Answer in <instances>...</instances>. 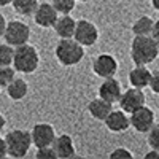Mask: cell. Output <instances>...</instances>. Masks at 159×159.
<instances>
[{
  "label": "cell",
  "instance_id": "obj_1",
  "mask_svg": "<svg viewBox=\"0 0 159 159\" xmlns=\"http://www.w3.org/2000/svg\"><path fill=\"white\" fill-rule=\"evenodd\" d=\"M159 56V46L151 35H135L130 45V59L135 65H148Z\"/></svg>",
  "mask_w": 159,
  "mask_h": 159
},
{
  "label": "cell",
  "instance_id": "obj_2",
  "mask_svg": "<svg viewBox=\"0 0 159 159\" xmlns=\"http://www.w3.org/2000/svg\"><path fill=\"white\" fill-rule=\"evenodd\" d=\"M56 59L65 65V67H72L81 62V59L84 57V46L80 45L76 40L72 38H61L59 43L54 49Z\"/></svg>",
  "mask_w": 159,
  "mask_h": 159
},
{
  "label": "cell",
  "instance_id": "obj_3",
  "mask_svg": "<svg viewBox=\"0 0 159 159\" xmlns=\"http://www.w3.org/2000/svg\"><path fill=\"white\" fill-rule=\"evenodd\" d=\"M40 64V56L38 51L29 45L24 43L15 48V57H13V67L16 72L21 73H34L38 69Z\"/></svg>",
  "mask_w": 159,
  "mask_h": 159
},
{
  "label": "cell",
  "instance_id": "obj_4",
  "mask_svg": "<svg viewBox=\"0 0 159 159\" xmlns=\"http://www.w3.org/2000/svg\"><path fill=\"white\" fill-rule=\"evenodd\" d=\"M5 142H7V151L13 157H24L32 147L30 132L24 129L10 130L5 135Z\"/></svg>",
  "mask_w": 159,
  "mask_h": 159
},
{
  "label": "cell",
  "instance_id": "obj_5",
  "mask_svg": "<svg viewBox=\"0 0 159 159\" xmlns=\"http://www.w3.org/2000/svg\"><path fill=\"white\" fill-rule=\"evenodd\" d=\"M3 38L8 45L15 46V48L19 45H24V43H29L30 27L22 21H10V22H7Z\"/></svg>",
  "mask_w": 159,
  "mask_h": 159
},
{
  "label": "cell",
  "instance_id": "obj_6",
  "mask_svg": "<svg viewBox=\"0 0 159 159\" xmlns=\"http://www.w3.org/2000/svg\"><path fill=\"white\" fill-rule=\"evenodd\" d=\"M73 38L83 46H92L99 40V30L91 21L81 19V21H76Z\"/></svg>",
  "mask_w": 159,
  "mask_h": 159
},
{
  "label": "cell",
  "instance_id": "obj_7",
  "mask_svg": "<svg viewBox=\"0 0 159 159\" xmlns=\"http://www.w3.org/2000/svg\"><path fill=\"white\" fill-rule=\"evenodd\" d=\"M130 126L134 127L137 132H142V134H147V132L153 127L154 124V111L148 107H140L135 111H132L130 116Z\"/></svg>",
  "mask_w": 159,
  "mask_h": 159
},
{
  "label": "cell",
  "instance_id": "obj_8",
  "mask_svg": "<svg viewBox=\"0 0 159 159\" xmlns=\"http://www.w3.org/2000/svg\"><path fill=\"white\" fill-rule=\"evenodd\" d=\"M118 103H119V107H121L123 111L130 115L132 111H135L137 108H140V107L145 105V94H143L142 89L132 86V88H129L127 91H124L121 94Z\"/></svg>",
  "mask_w": 159,
  "mask_h": 159
},
{
  "label": "cell",
  "instance_id": "obj_9",
  "mask_svg": "<svg viewBox=\"0 0 159 159\" xmlns=\"http://www.w3.org/2000/svg\"><path fill=\"white\" fill-rule=\"evenodd\" d=\"M92 72L100 78H111L118 72V62L111 54H99L92 62Z\"/></svg>",
  "mask_w": 159,
  "mask_h": 159
},
{
  "label": "cell",
  "instance_id": "obj_10",
  "mask_svg": "<svg viewBox=\"0 0 159 159\" xmlns=\"http://www.w3.org/2000/svg\"><path fill=\"white\" fill-rule=\"evenodd\" d=\"M30 137H32L34 147L42 148V147H49V145H52V140L56 137V132H54V127L51 124L38 123V124L34 126V129L30 132Z\"/></svg>",
  "mask_w": 159,
  "mask_h": 159
},
{
  "label": "cell",
  "instance_id": "obj_11",
  "mask_svg": "<svg viewBox=\"0 0 159 159\" xmlns=\"http://www.w3.org/2000/svg\"><path fill=\"white\" fill-rule=\"evenodd\" d=\"M59 18V13L56 11V8L52 7V3H48V2H42L37 10L34 11V19H35V24L40 25V27H52L54 22L57 21Z\"/></svg>",
  "mask_w": 159,
  "mask_h": 159
},
{
  "label": "cell",
  "instance_id": "obj_12",
  "mask_svg": "<svg viewBox=\"0 0 159 159\" xmlns=\"http://www.w3.org/2000/svg\"><path fill=\"white\" fill-rule=\"evenodd\" d=\"M123 94L121 84H119L118 80H115V76L111 78H103V83L99 86V97L105 99L110 103H115L119 100Z\"/></svg>",
  "mask_w": 159,
  "mask_h": 159
},
{
  "label": "cell",
  "instance_id": "obj_13",
  "mask_svg": "<svg viewBox=\"0 0 159 159\" xmlns=\"http://www.w3.org/2000/svg\"><path fill=\"white\" fill-rule=\"evenodd\" d=\"M103 123L111 132H123V130L129 129L130 119H129L127 113L123 110H111L108 113V116L103 119Z\"/></svg>",
  "mask_w": 159,
  "mask_h": 159
},
{
  "label": "cell",
  "instance_id": "obj_14",
  "mask_svg": "<svg viewBox=\"0 0 159 159\" xmlns=\"http://www.w3.org/2000/svg\"><path fill=\"white\" fill-rule=\"evenodd\" d=\"M52 148L56 151V156L61 157V159H69L75 154V145H73V140L70 135L67 134H61V135H56L54 140H52Z\"/></svg>",
  "mask_w": 159,
  "mask_h": 159
},
{
  "label": "cell",
  "instance_id": "obj_15",
  "mask_svg": "<svg viewBox=\"0 0 159 159\" xmlns=\"http://www.w3.org/2000/svg\"><path fill=\"white\" fill-rule=\"evenodd\" d=\"M150 78H151V72L147 69V65H135L129 73V83L134 88L143 89L150 86Z\"/></svg>",
  "mask_w": 159,
  "mask_h": 159
},
{
  "label": "cell",
  "instance_id": "obj_16",
  "mask_svg": "<svg viewBox=\"0 0 159 159\" xmlns=\"http://www.w3.org/2000/svg\"><path fill=\"white\" fill-rule=\"evenodd\" d=\"M75 25H76V21L70 15H61L57 21L54 22V25H52V29L61 38H72L75 34Z\"/></svg>",
  "mask_w": 159,
  "mask_h": 159
},
{
  "label": "cell",
  "instance_id": "obj_17",
  "mask_svg": "<svg viewBox=\"0 0 159 159\" xmlns=\"http://www.w3.org/2000/svg\"><path fill=\"white\" fill-rule=\"evenodd\" d=\"M111 105L110 102H107L102 97H97L94 100H91L88 103V111L89 115L94 118V119H99V121H103L105 118L108 116V113L111 111Z\"/></svg>",
  "mask_w": 159,
  "mask_h": 159
},
{
  "label": "cell",
  "instance_id": "obj_18",
  "mask_svg": "<svg viewBox=\"0 0 159 159\" xmlns=\"http://www.w3.org/2000/svg\"><path fill=\"white\" fill-rule=\"evenodd\" d=\"M7 92H8V97L11 100H22L29 92V86L27 83L24 81L22 78H15L13 81L7 86Z\"/></svg>",
  "mask_w": 159,
  "mask_h": 159
},
{
  "label": "cell",
  "instance_id": "obj_19",
  "mask_svg": "<svg viewBox=\"0 0 159 159\" xmlns=\"http://www.w3.org/2000/svg\"><path fill=\"white\" fill-rule=\"evenodd\" d=\"M13 8L18 15L21 16H30L34 15V11L37 10L38 7V2L37 0H13Z\"/></svg>",
  "mask_w": 159,
  "mask_h": 159
},
{
  "label": "cell",
  "instance_id": "obj_20",
  "mask_svg": "<svg viewBox=\"0 0 159 159\" xmlns=\"http://www.w3.org/2000/svg\"><path fill=\"white\" fill-rule=\"evenodd\" d=\"M153 24H154V21H153L150 16H142V18H139V19L134 22V25H132L134 37H135V35H151Z\"/></svg>",
  "mask_w": 159,
  "mask_h": 159
},
{
  "label": "cell",
  "instance_id": "obj_21",
  "mask_svg": "<svg viewBox=\"0 0 159 159\" xmlns=\"http://www.w3.org/2000/svg\"><path fill=\"white\" fill-rule=\"evenodd\" d=\"M16 78V70L11 65H0V88H7Z\"/></svg>",
  "mask_w": 159,
  "mask_h": 159
},
{
  "label": "cell",
  "instance_id": "obj_22",
  "mask_svg": "<svg viewBox=\"0 0 159 159\" xmlns=\"http://www.w3.org/2000/svg\"><path fill=\"white\" fill-rule=\"evenodd\" d=\"M13 57H15V46L8 43L0 45V65H13Z\"/></svg>",
  "mask_w": 159,
  "mask_h": 159
},
{
  "label": "cell",
  "instance_id": "obj_23",
  "mask_svg": "<svg viewBox=\"0 0 159 159\" xmlns=\"http://www.w3.org/2000/svg\"><path fill=\"white\" fill-rule=\"evenodd\" d=\"M76 0H52V7L59 15H70L75 8Z\"/></svg>",
  "mask_w": 159,
  "mask_h": 159
},
{
  "label": "cell",
  "instance_id": "obj_24",
  "mask_svg": "<svg viewBox=\"0 0 159 159\" xmlns=\"http://www.w3.org/2000/svg\"><path fill=\"white\" fill-rule=\"evenodd\" d=\"M148 134V145L150 148L159 151V124H153V127L147 132Z\"/></svg>",
  "mask_w": 159,
  "mask_h": 159
},
{
  "label": "cell",
  "instance_id": "obj_25",
  "mask_svg": "<svg viewBox=\"0 0 159 159\" xmlns=\"http://www.w3.org/2000/svg\"><path fill=\"white\" fill-rule=\"evenodd\" d=\"M37 159H56V151L54 148L51 147H42V148H37Z\"/></svg>",
  "mask_w": 159,
  "mask_h": 159
},
{
  "label": "cell",
  "instance_id": "obj_26",
  "mask_svg": "<svg viewBox=\"0 0 159 159\" xmlns=\"http://www.w3.org/2000/svg\"><path fill=\"white\" fill-rule=\"evenodd\" d=\"M110 157H113V159H118V157L130 159V157H132V153H130L129 150H126V148H116V150H113V151L110 153Z\"/></svg>",
  "mask_w": 159,
  "mask_h": 159
},
{
  "label": "cell",
  "instance_id": "obj_27",
  "mask_svg": "<svg viewBox=\"0 0 159 159\" xmlns=\"http://www.w3.org/2000/svg\"><path fill=\"white\" fill-rule=\"evenodd\" d=\"M150 88L153 92H156V94H159V70L151 73V78H150Z\"/></svg>",
  "mask_w": 159,
  "mask_h": 159
},
{
  "label": "cell",
  "instance_id": "obj_28",
  "mask_svg": "<svg viewBox=\"0 0 159 159\" xmlns=\"http://www.w3.org/2000/svg\"><path fill=\"white\" fill-rule=\"evenodd\" d=\"M151 37H153V40H154V42L157 43V46H159V19H157V21H154V24H153Z\"/></svg>",
  "mask_w": 159,
  "mask_h": 159
},
{
  "label": "cell",
  "instance_id": "obj_29",
  "mask_svg": "<svg viewBox=\"0 0 159 159\" xmlns=\"http://www.w3.org/2000/svg\"><path fill=\"white\" fill-rule=\"evenodd\" d=\"M7 154H8V151H7V142H5L3 137H0V159L5 157Z\"/></svg>",
  "mask_w": 159,
  "mask_h": 159
},
{
  "label": "cell",
  "instance_id": "obj_30",
  "mask_svg": "<svg viewBox=\"0 0 159 159\" xmlns=\"http://www.w3.org/2000/svg\"><path fill=\"white\" fill-rule=\"evenodd\" d=\"M5 29H7V19H5V16L2 15V13H0V37H3Z\"/></svg>",
  "mask_w": 159,
  "mask_h": 159
},
{
  "label": "cell",
  "instance_id": "obj_31",
  "mask_svg": "<svg viewBox=\"0 0 159 159\" xmlns=\"http://www.w3.org/2000/svg\"><path fill=\"white\" fill-rule=\"evenodd\" d=\"M153 157H159V151L157 150H150L147 154H145V159H153Z\"/></svg>",
  "mask_w": 159,
  "mask_h": 159
},
{
  "label": "cell",
  "instance_id": "obj_32",
  "mask_svg": "<svg viewBox=\"0 0 159 159\" xmlns=\"http://www.w3.org/2000/svg\"><path fill=\"white\" fill-rule=\"evenodd\" d=\"M5 123H7V121H5V116H3L2 113H0V132L3 130V127H5Z\"/></svg>",
  "mask_w": 159,
  "mask_h": 159
},
{
  "label": "cell",
  "instance_id": "obj_33",
  "mask_svg": "<svg viewBox=\"0 0 159 159\" xmlns=\"http://www.w3.org/2000/svg\"><path fill=\"white\" fill-rule=\"evenodd\" d=\"M10 3H13V0H0V5H2V7L10 5Z\"/></svg>",
  "mask_w": 159,
  "mask_h": 159
},
{
  "label": "cell",
  "instance_id": "obj_34",
  "mask_svg": "<svg viewBox=\"0 0 159 159\" xmlns=\"http://www.w3.org/2000/svg\"><path fill=\"white\" fill-rule=\"evenodd\" d=\"M151 3H153V7L159 11V0H151Z\"/></svg>",
  "mask_w": 159,
  "mask_h": 159
},
{
  "label": "cell",
  "instance_id": "obj_35",
  "mask_svg": "<svg viewBox=\"0 0 159 159\" xmlns=\"http://www.w3.org/2000/svg\"><path fill=\"white\" fill-rule=\"evenodd\" d=\"M80 2H91V0H80Z\"/></svg>",
  "mask_w": 159,
  "mask_h": 159
},
{
  "label": "cell",
  "instance_id": "obj_36",
  "mask_svg": "<svg viewBox=\"0 0 159 159\" xmlns=\"http://www.w3.org/2000/svg\"><path fill=\"white\" fill-rule=\"evenodd\" d=\"M42 2H48V0H42Z\"/></svg>",
  "mask_w": 159,
  "mask_h": 159
}]
</instances>
